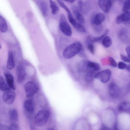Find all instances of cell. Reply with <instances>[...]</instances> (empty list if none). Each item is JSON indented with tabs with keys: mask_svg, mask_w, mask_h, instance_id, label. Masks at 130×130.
Here are the masks:
<instances>
[{
	"mask_svg": "<svg viewBox=\"0 0 130 130\" xmlns=\"http://www.w3.org/2000/svg\"><path fill=\"white\" fill-rule=\"evenodd\" d=\"M83 49L82 45L80 43H73L64 49L63 52V56L66 59L71 58L76 55L79 54Z\"/></svg>",
	"mask_w": 130,
	"mask_h": 130,
	"instance_id": "obj_1",
	"label": "cell"
},
{
	"mask_svg": "<svg viewBox=\"0 0 130 130\" xmlns=\"http://www.w3.org/2000/svg\"><path fill=\"white\" fill-rule=\"evenodd\" d=\"M50 116L49 112L42 109L39 111L36 115L35 120L36 123L38 126H42L47 122Z\"/></svg>",
	"mask_w": 130,
	"mask_h": 130,
	"instance_id": "obj_2",
	"label": "cell"
},
{
	"mask_svg": "<svg viewBox=\"0 0 130 130\" xmlns=\"http://www.w3.org/2000/svg\"><path fill=\"white\" fill-rule=\"evenodd\" d=\"M59 27L61 32L66 36H70L71 35L72 32L71 28L63 14H62L60 16Z\"/></svg>",
	"mask_w": 130,
	"mask_h": 130,
	"instance_id": "obj_3",
	"label": "cell"
},
{
	"mask_svg": "<svg viewBox=\"0 0 130 130\" xmlns=\"http://www.w3.org/2000/svg\"><path fill=\"white\" fill-rule=\"evenodd\" d=\"M26 97L28 98L33 96L38 91V87L34 82L30 81L26 83L24 86Z\"/></svg>",
	"mask_w": 130,
	"mask_h": 130,
	"instance_id": "obj_4",
	"label": "cell"
},
{
	"mask_svg": "<svg viewBox=\"0 0 130 130\" xmlns=\"http://www.w3.org/2000/svg\"><path fill=\"white\" fill-rule=\"evenodd\" d=\"M111 72L109 69L98 72L95 73L94 78L102 83H107L110 80Z\"/></svg>",
	"mask_w": 130,
	"mask_h": 130,
	"instance_id": "obj_5",
	"label": "cell"
},
{
	"mask_svg": "<svg viewBox=\"0 0 130 130\" xmlns=\"http://www.w3.org/2000/svg\"><path fill=\"white\" fill-rule=\"evenodd\" d=\"M15 95V93L13 91H6L2 95L3 100L6 104L11 105L14 102Z\"/></svg>",
	"mask_w": 130,
	"mask_h": 130,
	"instance_id": "obj_6",
	"label": "cell"
},
{
	"mask_svg": "<svg viewBox=\"0 0 130 130\" xmlns=\"http://www.w3.org/2000/svg\"><path fill=\"white\" fill-rule=\"evenodd\" d=\"M113 1L109 0H100L98 1L99 5L105 13H108L112 6Z\"/></svg>",
	"mask_w": 130,
	"mask_h": 130,
	"instance_id": "obj_7",
	"label": "cell"
},
{
	"mask_svg": "<svg viewBox=\"0 0 130 130\" xmlns=\"http://www.w3.org/2000/svg\"><path fill=\"white\" fill-rule=\"evenodd\" d=\"M109 92L111 97L116 98L119 96L121 93L120 88L115 83H110L109 86Z\"/></svg>",
	"mask_w": 130,
	"mask_h": 130,
	"instance_id": "obj_8",
	"label": "cell"
},
{
	"mask_svg": "<svg viewBox=\"0 0 130 130\" xmlns=\"http://www.w3.org/2000/svg\"><path fill=\"white\" fill-rule=\"evenodd\" d=\"M17 75L18 82L22 83L24 80L26 75L25 69L22 66H18L17 68Z\"/></svg>",
	"mask_w": 130,
	"mask_h": 130,
	"instance_id": "obj_9",
	"label": "cell"
},
{
	"mask_svg": "<svg viewBox=\"0 0 130 130\" xmlns=\"http://www.w3.org/2000/svg\"><path fill=\"white\" fill-rule=\"evenodd\" d=\"M130 20V12H124L118 16L116 18V22L117 24H124Z\"/></svg>",
	"mask_w": 130,
	"mask_h": 130,
	"instance_id": "obj_10",
	"label": "cell"
},
{
	"mask_svg": "<svg viewBox=\"0 0 130 130\" xmlns=\"http://www.w3.org/2000/svg\"><path fill=\"white\" fill-rule=\"evenodd\" d=\"M23 107L25 109L28 113H31L34 111V104L31 99H28L26 100L24 103Z\"/></svg>",
	"mask_w": 130,
	"mask_h": 130,
	"instance_id": "obj_11",
	"label": "cell"
},
{
	"mask_svg": "<svg viewBox=\"0 0 130 130\" xmlns=\"http://www.w3.org/2000/svg\"><path fill=\"white\" fill-rule=\"evenodd\" d=\"M57 1L59 6L67 12L69 21L71 24H72L75 20L74 19L70 10L62 1L57 0Z\"/></svg>",
	"mask_w": 130,
	"mask_h": 130,
	"instance_id": "obj_12",
	"label": "cell"
},
{
	"mask_svg": "<svg viewBox=\"0 0 130 130\" xmlns=\"http://www.w3.org/2000/svg\"><path fill=\"white\" fill-rule=\"evenodd\" d=\"M105 19V16L103 14L101 13H96L92 20V23L95 26H99L104 22Z\"/></svg>",
	"mask_w": 130,
	"mask_h": 130,
	"instance_id": "obj_13",
	"label": "cell"
},
{
	"mask_svg": "<svg viewBox=\"0 0 130 130\" xmlns=\"http://www.w3.org/2000/svg\"><path fill=\"white\" fill-rule=\"evenodd\" d=\"M15 66V62L13 55L10 51H9L6 63L7 68L9 70H12Z\"/></svg>",
	"mask_w": 130,
	"mask_h": 130,
	"instance_id": "obj_14",
	"label": "cell"
},
{
	"mask_svg": "<svg viewBox=\"0 0 130 130\" xmlns=\"http://www.w3.org/2000/svg\"><path fill=\"white\" fill-rule=\"evenodd\" d=\"M4 75L5 77L7 83L11 89L15 90V87L14 84V78L11 74L5 72Z\"/></svg>",
	"mask_w": 130,
	"mask_h": 130,
	"instance_id": "obj_15",
	"label": "cell"
},
{
	"mask_svg": "<svg viewBox=\"0 0 130 130\" xmlns=\"http://www.w3.org/2000/svg\"><path fill=\"white\" fill-rule=\"evenodd\" d=\"M86 62L88 71H98L100 70V65L98 63L87 60Z\"/></svg>",
	"mask_w": 130,
	"mask_h": 130,
	"instance_id": "obj_16",
	"label": "cell"
},
{
	"mask_svg": "<svg viewBox=\"0 0 130 130\" xmlns=\"http://www.w3.org/2000/svg\"><path fill=\"white\" fill-rule=\"evenodd\" d=\"M9 116L10 120L13 123H15L18 120L19 117L17 110L15 109H12L9 111Z\"/></svg>",
	"mask_w": 130,
	"mask_h": 130,
	"instance_id": "obj_17",
	"label": "cell"
},
{
	"mask_svg": "<svg viewBox=\"0 0 130 130\" xmlns=\"http://www.w3.org/2000/svg\"><path fill=\"white\" fill-rule=\"evenodd\" d=\"M119 110L121 112H127L130 110V103L123 102L121 103L118 107Z\"/></svg>",
	"mask_w": 130,
	"mask_h": 130,
	"instance_id": "obj_18",
	"label": "cell"
},
{
	"mask_svg": "<svg viewBox=\"0 0 130 130\" xmlns=\"http://www.w3.org/2000/svg\"><path fill=\"white\" fill-rule=\"evenodd\" d=\"M0 90L3 91H9L11 89L7 84L5 83L3 78L2 76L0 77Z\"/></svg>",
	"mask_w": 130,
	"mask_h": 130,
	"instance_id": "obj_19",
	"label": "cell"
},
{
	"mask_svg": "<svg viewBox=\"0 0 130 130\" xmlns=\"http://www.w3.org/2000/svg\"><path fill=\"white\" fill-rule=\"evenodd\" d=\"M8 26L5 19L1 15L0 16V30L2 32H4L7 30Z\"/></svg>",
	"mask_w": 130,
	"mask_h": 130,
	"instance_id": "obj_20",
	"label": "cell"
},
{
	"mask_svg": "<svg viewBox=\"0 0 130 130\" xmlns=\"http://www.w3.org/2000/svg\"><path fill=\"white\" fill-rule=\"evenodd\" d=\"M109 31L108 30H106L104 33L101 36L95 37H88L90 40L92 42H98L103 39L108 34Z\"/></svg>",
	"mask_w": 130,
	"mask_h": 130,
	"instance_id": "obj_21",
	"label": "cell"
},
{
	"mask_svg": "<svg viewBox=\"0 0 130 130\" xmlns=\"http://www.w3.org/2000/svg\"><path fill=\"white\" fill-rule=\"evenodd\" d=\"M50 7L52 9V12L53 14H56L59 11V8L56 2L53 1H49Z\"/></svg>",
	"mask_w": 130,
	"mask_h": 130,
	"instance_id": "obj_22",
	"label": "cell"
},
{
	"mask_svg": "<svg viewBox=\"0 0 130 130\" xmlns=\"http://www.w3.org/2000/svg\"><path fill=\"white\" fill-rule=\"evenodd\" d=\"M102 43L104 47L108 48L111 45L112 40L110 37L108 36H106L102 39Z\"/></svg>",
	"mask_w": 130,
	"mask_h": 130,
	"instance_id": "obj_23",
	"label": "cell"
},
{
	"mask_svg": "<svg viewBox=\"0 0 130 130\" xmlns=\"http://www.w3.org/2000/svg\"><path fill=\"white\" fill-rule=\"evenodd\" d=\"M94 72V71H92L87 72L85 75V79L86 81L90 82L93 80L95 74Z\"/></svg>",
	"mask_w": 130,
	"mask_h": 130,
	"instance_id": "obj_24",
	"label": "cell"
},
{
	"mask_svg": "<svg viewBox=\"0 0 130 130\" xmlns=\"http://www.w3.org/2000/svg\"><path fill=\"white\" fill-rule=\"evenodd\" d=\"M87 42V47L90 52L92 54H93L95 52L94 46L92 43V42L91 41L88 37Z\"/></svg>",
	"mask_w": 130,
	"mask_h": 130,
	"instance_id": "obj_25",
	"label": "cell"
},
{
	"mask_svg": "<svg viewBox=\"0 0 130 130\" xmlns=\"http://www.w3.org/2000/svg\"><path fill=\"white\" fill-rule=\"evenodd\" d=\"M39 7L43 15V16L46 15L47 9L46 4L44 2H42L40 3Z\"/></svg>",
	"mask_w": 130,
	"mask_h": 130,
	"instance_id": "obj_26",
	"label": "cell"
},
{
	"mask_svg": "<svg viewBox=\"0 0 130 130\" xmlns=\"http://www.w3.org/2000/svg\"><path fill=\"white\" fill-rule=\"evenodd\" d=\"M130 10V0L125 1L124 3L122 10L124 12Z\"/></svg>",
	"mask_w": 130,
	"mask_h": 130,
	"instance_id": "obj_27",
	"label": "cell"
},
{
	"mask_svg": "<svg viewBox=\"0 0 130 130\" xmlns=\"http://www.w3.org/2000/svg\"><path fill=\"white\" fill-rule=\"evenodd\" d=\"M74 15L79 23L82 24L84 23V17L80 13L79 11L77 12Z\"/></svg>",
	"mask_w": 130,
	"mask_h": 130,
	"instance_id": "obj_28",
	"label": "cell"
},
{
	"mask_svg": "<svg viewBox=\"0 0 130 130\" xmlns=\"http://www.w3.org/2000/svg\"><path fill=\"white\" fill-rule=\"evenodd\" d=\"M9 126V130H20L19 126L15 123H13Z\"/></svg>",
	"mask_w": 130,
	"mask_h": 130,
	"instance_id": "obj_29",
	"label": "cell"
},
{
	"mask_svg": "<svg viewBox=\"0 0 130 130\" xmlns=\"http://www.w3.org/2000/svg\"><path fill=\"white\" fill-rule=\"evenodd\" d=\"M108 61L110 66L113 67H116L117 64L114 59L112 57H109L108 58Z\"/></svg>",
	"mask_w": 130,
	"mask_h": 130,
	"instance_id": "obj_30",
	"label": "cell"
},
{
	"mask_svg": "<svg viewBox=\"0 0 130 130\" xmlns=\"http://www.w3.org/2000/svg\"><path fill=\"white\" fill-rule=\"evenodd\" d=\"M120 56L121 59L127 63H130V58L128 56H125L121 54Z\"/></svg>",
	"mask_w": 130,
	"mask_h": 130,
	"instance_id": "obj_31",
	"label": "cell"
},
{
	"mask_svg": "<svg viewBox=\"0 0 130 130\" xmlns=\"http://www.w3.org/2000/svg\"><path fill=\"white\" fill-rule=\"evenodd\" d=\"M127 65L124 62L120 61L118 63V66L119 69H123L126 68Z\"/></svg>",
	"mask_w": 130,
	"mask_h": 130,
	"instance_id": "obj_32",
	"label": "cell"
},
{
	"mask_svg": "<svg viewBox=\"0 0 130 130\" xmlns=\"http://www.w3.org/2000/svg\"><path fill=\"white\" fill-rule=\"evenodd\" d=\"M0 130H9V127L5 124H1L0 125Z\"/></svg>",
	"mask_w": 130,
	"mask_h": 130,
	"instance_id": "obj_33",
	"label": "cell"
},
{
	"mask_svg": "<svg viewBox=\"0 0 130 130\" xmlns=\"http://www.w3.org/2000/svg\"><path fill=\"white\" fill-rule=\"evenodd\" d=\"M78 6L79 10L81 11L83 10V3L82 1L79 0L78 2Z\"/></svg>",
	"mask_w": 130,
	"mask_h": 130,
	"instance_id": "obj_34",
	"label": "cell"
},
{
	"mask_svg": "<svg viewBox=\"0 0 130 130\" xmlns=\"http://www.w3.org/2000/svg\"><path fill=\"white\" fill-rule=\"evenodd\" d=\"M125 51L128 56L130 58V46H127L125 48Z\"/></svg>",
	"mask_w": 130,
	"mask_h": 130,
	"instance_id": "obj_35",
	"label": "cell"
},
{
	"mask_svg": "<svg viewBox=\"0 0 130 130\" xmlns=\"http://www.w3.org/2000/svg\"><path fill=\"white\" fill-rule=\"evenodd\" d=\"M68 3H72L74 2L75 1V0H67L64 1Z\"/></svg>",
	"mask_w": 130,
	"mask_h": 130,
	"instance_id": "obj_36",
	"label": "cell"
},
{
	"mask_svg": "<svg viewBox=\"0 0 130 130\" xmlns=\"http://www.w3.org/2000/svg\"><path fill=\"white\" fill-rule=\"evenodd\" d=\"M124 24L130 28V20L125 23Z\"/></svg>",
	"mask_w": 130,
	"mask_h": 130,
	"instance_id": "obj_37",
	"label": "cell"
},
{
	"mask_svg": "<svg viewBox=\"0 0 130 130\" xmlns=\"http://www.w3.org/2000/svg\"><path fill=\"white\" fill-rule=\"evenodd\" d=\"M126 69L128 72H130V64L127 65Z\"/></svg>",
	"mask_w": 130,
	"mask_h": 130,
	"instance_id": "obj_38",
	"label": "cell"
},
{
	"mask_svg": "<svg viewBox=\"0 0 130 130\" xmlns=\"http://www.w3.org/2000/svg\"><path fill=\"white\" fill-rule=\"evenodd\" d=\"M100 130H106V128L104 127H103L100 129Z\"/></svg>",
	"mask_w": 130,
	"mask_h": 130,
	"instance_id": "obj_39",
	"label": "cell"
},
{
	"mask_svg": "<svg viewBox=\"0 0 130 130\" xmlns=\"http://www.w3.org/2000/svg\"><path fill=\"white\" fill-rule=\"evenodd\" d=\"M46 130H55L54 129L52 128H48Z\"/></svg>",
	"mask_w": 130,
	"mask_h": 130,
	"instance_id": "obj_40",
	"label": "cell"
},
{
	"mask_svg": "<svg viewBox=\"0 0 130 130\" xmlns=\"http://www.w3.org/2000/svg\"></svg>",
	"mask_w": 130,
	"mask_h": 130,
	"instance_id": "obj_41",
	"label": "cell"
}]
</instances>
